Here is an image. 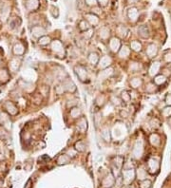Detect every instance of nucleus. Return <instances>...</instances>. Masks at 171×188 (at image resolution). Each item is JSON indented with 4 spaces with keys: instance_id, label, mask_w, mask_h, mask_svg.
Returning <instances> with one entry per match:
<instances>
[{
    "instance_id": "aec40b11",
    "label": "nucleus",
    "mask_w": 171,
    "mask_h": 188,
    "mask_svg": "<svg viewBox=\"0 0 171 188\" xmlns=\"http://www.w3.org/2000/svg\"><path fill=\"white\" fill-rule=\"evenodd\" d=\"M157 90H158V86H156L153 82H148L145 85L144 91L148 94H154L157 92Z\"/></svg>"
},
{
    "instance_id": "a18cd8bd",
    "label": "nucleus",
    "mask_w": 171,
    "mask_h": 188,
    "mask_svg": "<svg viewBox=\"0 0 171 188\" xmlns=\"http://www.w3.org/2000/svg\"><path fill=\"white\" fill-rule=\"evenodd\" d=\"M76 154H77V151H76V149H75V148H69V149L68 150V152H67V155H68L69 158H73V157H75V156H76Z\"/></svg>"
},
{
    "instance_id": "f03ea898",
    "label": "nucleus",
    "mask_w": 171,
    "mask_h": 188,
    "mask_svg": "<svg viewBox=\"0 0 171 188\" xmlns=\"http://www.w3.org/2000/svg\"><path fill=\"white\" fill-rule=\"evenodd\" d=\"M160 169V161L155 158H150L148 161V171L154 175L159 172Z\"/></svg>"
},
{
    "instance_id": "4468645a",
    "label": "nucleus",
    "mask_w": 171,
    "mask_h": 188,
    "mask_svg": "<svg viewBox=\"0 0 171 188\" xmlns=\"http://www.w3.org/2000/svg\"><path fill=\"white\" fill-rule=\"evenodd\" d=\"M32 34L36 38H40L46 34V30L41 26H34L32 29Z\"/></svg>"
},
{
    "instance_id": "e433bc0d",
    "label": "nucleus",
    "mask_w": 171,
    "mask_h": 188,
    "mask_svg": "<svg viewBox=\"0 0 171 188\" xmlns=\"http://www.w3.org/2000/svg\"><path fill=\"white\" fill-rule=\"evenodd\" d=\"M162 115L163 118H169L171 117V106H166L162 110Z\"/></svg>"
},
{
    "instance_id": "6e6552de",
    "label": "nucleus",
    "mask_w": 171,
    "mask_h": 188,
    "mask_svg": "<svg viewBox=\"0 0 171 188\" xmlns=\"http://www.w3.org/2000/svg\"><path fill=\"white\" fill-rule=\"evenodd\" d=\"M160 69H161V63L159 61H154L151 63L149 69H148V74L150 77H155L156 75L159 74L160 72Z\"/></svg>"
},
{
    "instance_id": "09e8293b",
    "label": "nucleus",
    "mask_w": 171,
    "mask_h": 188,
    "mask_svg": "<svg viewBox=\"0 0 171 188\" xmlns=\"http://www.w3.org/2000/svg\"><path fill=\"white\" fill-rule=\"evenodd\" d=\"M120 115H121V117H123V118H127V117L128 116V112L124 109V110H122L120 112Z\"/></svg>"
},
{
    "instance_id": "423d86ee",
    "label": "nucleus",
    "mask_w": 171,
    "mask_h": 188,
    "mask_svg": "<svg viewBox=\"0 0 171 188\" xmlns=\"http://www.w3.org/2000/svg\"><path fill=\"white\" fill-rule=\"evenodd\" d=\"M4 109L11 115V116H15L18 113V107L11 101H7L3 105Z\"/></svg>"
},
{
    "instance_id": "49530a36",
    "label": "nucleus",
    "mask_w": 171,
    "mask_h": 188,
    "mask_svg": "<svg viewBox=\"0 0 171 188\" xmlns=\"http://www.w3.org/2000/svg\"><path fill=\"white\" fill-rule=\"evenodd\" d=\"M163 60L167 64H171V52H168L163 55Z\"/></svg>"
},
{
    "instance_id": "7ed1b4c3",
    "label": "nucleus",
    "mask_w": 171,
    "mask_h": 188,
    "mask_svg": "<svg viewBox=\"0 0 171 188\" xmlns=\"http://www.w3.org/2000/svg\"><path fill=\"white\" fill-rule=\"evenodd\" d=\"M51 48H52V51L57 54L58 56H62L65 54V51H64V46L62 44L61 41L59 40H53L52 41L51 43Z\"/></svg>"
},
{
    "instance_id": "412c9836",
    "label": "nucleus",
    "mask_w": 171,
    "mask_h": 188,
    "mask_svg": "<svg viewBox=\"0 0 171 188\" xmlns=\"http://www.w3.org/2000/svg\"><path fill=\"white\" fill-rule=\"evenodd\" d=\"M149 142L153 146H159L161 145V137L157 133H152L149 136Z\"/></svg>"
},
{
    "instance_id": "a211bd4d",
    "label": "nucleus",
    "mask_w": 171,
    "mask_h": 188,
    "mask_svg": "<svg viewBox=\"0 0 171 188\" xmlns=\"http://www.w3.org/2000/svg\"><path fill=\"white\" fill-rule=\"evenodd\" d=\"M143 79L140 78V77H134V78H131L130 81H129V85H130V87H132L133 89H137L139 87H141L143 86Z\"/></svg>"
},
{
    "instance_id": "79ce46f5",
    "label": "nucleus",
    "mask_w": 171,
    "mask_h": 188,
    "mask_svg": "<svg viewBox=\"0 0 171 188\" xmlns=\"http://www.w3.org/2000/svg\"><path fill=\"white\" fill-rule=\"evenodd\" d=\"M65 92H66V90H65V87L62 84L55 87V93L57 94V95H62V94Z\"/></svg>"
},
{
    "instance_id": "393cba45",
    "label": "nucleus",
    "mask_w": 171,
    "mask_h": 188,
    "mask_svg": "<svg viewBox=\"0 0 171 188\" xmlns=\"http://www.w3.org/2000/svg\"><path fill=\"white\" fill-rule=\"evenodd\" d=\"M143 67L142 64L136 61H132L129 63V70L131 72H139L140 70H142Z\"/></svg>"
},
{
    "instance_id": "de8ad7c7",
    "label": "nucleus",
    "mask_w": 171,
    "mask_h": 188,
    "mask_svg": "<svg viewBox=\"0 0 171 188\" xmlns=\"http://www.w3.org/2000/svg\"><path fill=\"white\" fill-rule=\"evenodd\" d=\"M165 105L166 106H171V92L168 93L165 97Z\"/></svg>"
},
{
    "instance_id": "0eeeda50",
    "label": "nucleus",
    "mask_w": 171,
    "mask_h": 188,
    "mask_svg": "<svg viewBox=\"0 0 171 188\" xmlns=\"http://www.w3.org/2000/svg\"><path fill=\"white\" fill-rule=\"evenodd\" d=\"M62 85L64 86L65 87V90L66 92H70V93H73L76 91V86L74 84V82H73L71 79L69 78H66L63 80L62 82Z\"/></svg>"
},
{
    "instance_id": "4c0bfd02",
    "label": "nucleus",
    "mask_w": 171,
    "mask_h": 188,
    "mask_svg": "<svg viewBox=\"0 0 171 188\" xmlns=\"http://www.w3.org/2000/svg\"><path fill=\"white\" fill-rule=\"evenodd\" d=\"M151 185H152V181L150 180L144 179L140 182V188H151Z\"/></svg>"
},
{
    "instance_id": "ddd939ff",
    "label": "nucleus",
    "mask_w": 171,
    "mask_h": 188,
    "mask_svg": "<svg viewBox=\"0 0 171 188\" xmlns=\"http://www.w3.org/2000/svg\"><path fill=\"white\" fill-rule=\"evenodd\" d=\"M112 63V59L108 56V55H105L103 57H101V59L99 60V63H98V66H99V68H108Z\"/></svg>"
},
{
    "instance_id": "c9c22d12",
    "label": "nucleus",
    "mask_w": 171,
    "mask_h": 188,
    "mask_svg": "<svg viewBox=\"0 0 171 188\" xmlns=\"http://www.w3.org/2000/svg\"><path fill=\"white\" fill-rule=\"evenodd\" d=\"M128 18L131 20V21H136L137 19V16H138V12H137V10L136 9H129L128 10Z\"/></svg>"
},
{
    "instance_id": "58836bf2",
    "label": "nucleus",
    "mask_w": 171,
    "mask_h": 188,
    "mask_svg": "<svg viewBox=\"0 0 171 188\" xmlns=\"http://www.w3.org/2000/svg\"><path fill=\"white\" fill-rule=\"evenodd\" d=\"M110 102L115 106H120L122 105V100L120 97L118 96H115V95H112L111 98H110Z\"/></svg>"
},
{
    "instance_id": "c85d7f7f",
    "label": "nucleus",
    "mask_w": 171,
    "mask_h": 188,
    "mask_svg": "<svg viewBox=\"0 0 171 188\" xmlns=\"http://www.w3.org/2000/svg\"><path fill=\"white\" fill-rule=\"evenodd\" d=\"M101 136L103 138L104 141L106 142H110V139H111V136H110V131L108 127H105L102 129L101 131Z\"/></svg>"
},
{
    "instance_id": "5701e85b",
    "label": "nucleus",
    "mask_w": 171,
    "mask_h": 188,
    "mask_svg": "<svg viewBox=\"0 0 171 188\" xmlns=\"http://www.w3.org/2000/svg\"><path fill=\"white\" fill-rule=\"evenodd\" d=\"M138 34H139L142 38H143V39H148V38L149 37V35H150L149 30H148V28L146 27V26H141V27L138 29Z\"/></svg>"
},
{
    "instance_id": "3c124183",
    "label": "nucleus",
    "mask_w": 171,
    "mask_h": 188,
    "mask_svg": "<svg viewBox=\"0 0 171 188\" xmlns=\"http://www.w3.org/2000/svg\"><path fill=\"white\" fill-rule=\"evenodd\" d=\"M1 122H2V113L0 112V125H1Z\"/></svg>"
},
{
    "instance_id": "dca6fc26",
    "label": "nucleus",
    "mask_w": 171,
    "mask_h": 188,
    "mask_svg": "<svg viewBox=\"0 0 171 188\" xmlns=\"http://www.w3.org/2000/svg\"><path fill=\"white\" fill-rule=\"evenodd\" d=\"M113 74V69L111 67H108V68H105L102 72H100V73L98 74V79L99 80H106V79H108V77H110L111 75Z\"/></svg>"
},
{
    "instance_id": "2eb2a0df",
    "label": "nucleus",
    "mask_w": 171,
    "mask_h": 188,
    "mask_svg": "<svg viewBox=\"0 0 171 188\" xmlns=\"http://www.w3.org/2000/svg\"><path fill=\"white\" fill-rule=\"evenodd\" d=\"M99 60H100L99 54L97 53L96 52H90V53L88 54V63H89L91 66H93V67L96 66V65H98Z\"/></svg>"
},
{
    "instance_id": "473e14b6",
    "label": "nucleus",
    "mask_w": 171,
    "mask_h": 188,
    "mask_svg": "<svg viewBox=\"0 0 171 188\" xmlns=\"http://www.w3.org/2000/svg\"><path fill=\"white\" fill-rule=\"evenodd\" d=\"M136 174H137V177H138V179H139V180H141V181H143V180H144V179H145V177H146V170H145V168H144V167H143V166H140V167L138 168V170H137Z\"/></svg>"
},
{
    "instance_id": "f257e3e1",
    "label": "nucleus",
    "mask_w": 171,
    "mask_h": 188,
    "mask_svg": "<svg viewBox=\"0 0 171 188\" xmlns=\"http://www.w3.org/2000/svg\"><path fill=\"white\" fill-rule=\"evenodd\" d=\"M74 72L81 82H86L88 79V69L82 65H77L74 67Z\"/></svg>"
},
{
    "instance_id": "f8f14e48",
    "label": "nucleus",
    "mask_w": 171,
    "mask_h": 188,
    "mask_svg": "<svg viewBox=\"0 0 171 188\" xmlns=\"http://www.w3.org/2000/svg\"><path fill=\"white\" fill-rule=\"evenodd\" d=\"M20 66H21V60L17 57L13 58L9 63V68L12 70L13 72H16L19 69Z\"/></svg>"
},
{
    "instance_id": "ea45409f",
    "label": "nucleus",
    "mask_w": 171,
    "mask_h": 188,
    "mask_svg": "<svg viewBox=\"0 0 171 188\" xmlns=\"http://www.w3.org/2000/svg\"><path fill=\"white\" fill-rule=\"evenodd\" d=\"M87 17H88V21L90 22V24H91L92 26H96L97 24H98L99 20H98V18H97L96 16H94V15H91V14H88V15H87Z\"/></svg>"
},
{
    "instance_id": "9d476101",
    "label": "nucleus",
    "mask_w": 171,
    "mask_h": 188,
    "mask_svg": "<svg viewBox=\"0 0 171 188\" xmlns=\"http://www.w3.org/2000/svg\"><path fill=\"white\" fill-rule=\"evenodd\" d=\"M26 52V49H25V46H24L21 42H17L14 44L13 48V54L17 57V56H22L24 55Z\"/></svg>"
},
{
    "instance_id": "2f4dec72",
    "label": "nucleus",
    "mask_w": 171,
    "mask_h": 188,
    "mask_svg": "<svg viewBox=\"0 0 171 188\" xmlns=\"http://www.w3.org/2000/svg\"><path fill=\"white\" fill-rule=\"evenodd\" d=\"M69 161H70V158H69L67 154H62V155H60V156L58 157V159H57V163L61 166V164H66V163H68Z\"/></svg>"
},
{
    "instance_id": "c03bdc74",
    "label": "nucleus",
    "mask_w": 171,
    "mask_h": 188,
    "mask_svg": "<svg viewBox=\"0 0 171 188\" xmlns=\"http://www.w3.org/2000/svg\"><path fill=\"white\" fill-rule=\"evenodd\" d=\"M149 124H150L151 127L157 128V127H159V126H160V121H159L157 118H153V119H151V121L149 122Z\"/></svg>"
},
{
    "instance_id": "9b49d317",
    "label": "nucleus",
    "mask_w": 171,
    "mask_h": 188,
    "mask_svg": "<svg viewBox=\"0 0 171 188\" xmlns=\"http://www.w3.org/2000/svg\"><path fill=\"white\" fill-rule=\"evenodd\" d=\"M76 127L81 133H85L88 129V121L85 117H80L76 123Z\"/></svg>"
},
{
    "instance_id": "6ab92c4d",
    "label": "nucleus",
    "mask_w": 171,
    "mask_h": 188,
    "mask_svg": "<svg viewBox=\"0 0 171 188\" xmlns=\"http://www.w3.org/2000/svg\"><path fill=\"white\" fill-rule=\"evenodd\" d=\"M118 52H119V56L121 58L126 59V58L129 57V55L131 53V50H130V48H128V46H124V47H121V49Z\"/></svg>"
},
{
    "instance_id": "f704fd0d",
    "label": "nucleus",
    "mask_w": 171,
    "mask_h": 188,
    "mask_svg": "<svg viewBox=\"0 0 171 188\" xmlns=\"http://www.w3.org/2000/svg\"><path fill=\"white\" fill-rule=\"evenodd\" d=\"M99 36L101 37V39L106 40L109 37V30L108 28H102L99 32Z\"/></svg>"
},
{
    "instance_id": "a19ab883",
    "label": "nucleus",
    "mask_w": 171,
    "mask_h": 188,
    "mask_svg": "<svg viewBox=\"0 0 171 188\" xmlns=\"http://www.w3.org/2000/svg\"><path fill=\"white\" fill-rule=\"evenodd\" d=\"M79 28H80V30L82 32H87V31L89 30V26H88V24L85 20H83V21H81L79 23Z\"/></svg>"
},
{
    "instance_id": "1a4fd4ad",
    "label": "nucleus",
    "mask_w": 171,
    "mask_h": 188,
    "mask_svg": "<svg viewBox=\"0 0 171 188\" xmlns=\"http://www.w3.org/2000/svg\"><path fill=\"white\" fill-rule=\"evenodd\" d=\"M108 47H109V50L113 52V53H116L120 51L121 49V41L119 40V38L117 37H113L109 40V44H108Z\"/></svg>"
},
{
    "instance_id": "4be33fe9",
    "label": "nucleus",
    "mask_w": 171,
    "mask_h": 188,
    "mask_svg": "<svg viewBox=\"0 0 171 188\" xmlns=\"http://www.w3.org/2000/svg\"><path fill=\"white\" fill-rule=\"evenodd\" d=\"M130 50L135 52H140L143 50V45L138 40H133L130 42Z\"/></svg>"
},
{
    "instance_id": "f3484780",
    "label": "nucleus",
    "mask_w": 171,
    "mask_h": 188,
    "mask_svg": "<svg viewBox=\"0 0 171 188\" xmlns=\"http://www.w3.org/2000/svg\"><path fill=\"white\" fill-rule=\"evenodd\" d=\"M123 176H124V180L128 182H130L133 181V179L136 176V172L133 169H127L124 170L123 172Z\"/></svg>"
},
{
    "instance_id": "7c9ffc66",
    "label": "nucleus",
    "mask_w": 171,
    "mask_h": 188,
    "mask_svg": "<svg viewBox=\"0 0 171 188\" xmlns=\"http://www.w3.org/2000/svg\"><path fill=\"white\" fill-rule=\"evenodd\" d=\"M42 101H43V96L41 95L40 93H34L33 97H32V102L33 104H35L36 106H39L42 104Z\"/></svg>"
},
{
    "instance_id": "37998d69",
    "label": "nucleus",
    "mask_w": 171,
    "mask_h": 188,
    "mask_svg": "<svg viewBox=\"0 0 171 188\" xmlns=\"http://www.w3.org/2000/svg\"><path fill=\"white\" fill-rule=\"evenodd\" d=\"M105 101H106L105 97H104L103 95H101V96H98V97L96 98V100H95V103H96V105H97V106H102L105 104Z\"/></svg>"
},
{
    "instance_id": "bb28decb",
    "label": "nucleus",
    "mask_w": 171,
    "mask_h": 188,
    "mask_svg": "<svg viewBox=\"0 0 171 188\" xmlns=\"http://www.w3.org/2000/svg\"><path fill=\"white\" fill-rule=\"evenodd\" d=\"M167 80V77L164 76L163 74H158L154 77L153 79V83L156 85V86H162L163 85Z\"/></svg>"
},
{
    "instance_id": "8fccbe9b",
    "label": "nucleus",
    "mask_w": 171,
    "mask_h": 188,
    "mask_svg": "<svg viewBox=\"0 0 171 188\" xmlns=\"http://www.w3.org/2000/svg\"><path fill=\"white\" fill-rule=\"evenodd\" d=\"M87 1V4H88V5H94L95 3H96V0H86Z\"/></svg>"
},
{
    "instance_id": "c756f323",
    "label": "nucleus",
    "mask_w": 171,
    "mask_h": 188,
    "mask_svg": "<svg viewBox=\"0 0 171 188\" xmlns=\"http://www.w3.org/2000/svg\"><path fill=\"white\" fill-rule=\"evenodd\" d=\"M74 148L76 149V151L84 152V151H86V149H87V145H86L85 142H83V141H79V142H76V143H75Z\"/></svg>"
},
{
    "instance_id": "a878e982",
    "label": "nucleus",
    "mask_w": 171,
    "mask_h": 188,
    "mask_svg": "<svg viewBox=\"0 0 171 188\" xmlns=\"http://www.w3.org/2000/svg\"><path fill=\"white\" fill-rule=\"evenodd\" d=\"M70 117L73 119H79L81 115H82V111L78 106H73L70 109Z\"/></svg>"
},
{
    "instance_id": "cd10ccee",
    "label": "nucleus",
    "mask_w": 171,
    "mask_h": 188,
    "mask_svg": "<svg viewBox=\"0 0 171 188\" xmlns=\"http://www.w3.org/2000/svg\"><path fill=\"white\" fill-rule=\"evenodd\" d=\"M122 102L124 103H129L131 101V94H129L128 91L127 90H123L121 92V96H120Z\"/></svg>"
},
{
    "instance_id": "39448f33",
    "label": "nucleus",
    "mask_w": 171,
    "mask_h": 188,
    "mask_svg": "<svg viewBox=\"0 0 171 188\" xmlns=\"http://www.w3.org/2000/svg\"><path fill=\"white\" fill-rule=\"evenodd\" d=\"M158 52H159V49H158V47L154 43L148 44V47H146V49H145V53L149 58L156 57L158 55Z\"/></svg>"
},
{
    "instance_id": "b1692460",
    "label": "nucleus",
    "mask_w": 171,
    "mask_h": 188,
    "mask_svg": "<svg viewBox=\"0 0 171 188\" xmlns=\"http://www.w3.org/2000/svg\"><path fill=\"white\" fill-rule=\"evenodd\" d=\"M10 80V73L7 68H0V82L6 83Z\"/></svg>"
},
{
    "instance_id": "20e7f679",
    "label": "nucleus",
    "mask_w": 171,
    "mask_h": 188,
    "mask_svg": "<svg viewBox=\"0 0 171 188\" xmlns=\"http://www.w3.org/2000/svg\"><path fill=\"white\" fill-rule=\"evenodd\" d=\"M133 156L136 159H140L143 153V144L142 140H138L133 146Z\"/></svg>"
},
{
    "instance_id": "72a5a7b5",
    "label": "nucleus",
    "mask_w": 171,
    "mask_h": 188,
    "mask_svg": "<svg viewBox=\"0 0 171 188\" xmlns=\"http://www.w3.org/2000/svg\"><path fill=\"white\" fill-rule=\"evenodd\" d=\"M51 43H52L51 38L48 36H46V35H44V36H42V37H40L38 39V44L40 46H47V45L51 44Z\"/></svg>"
}]
</instances>
